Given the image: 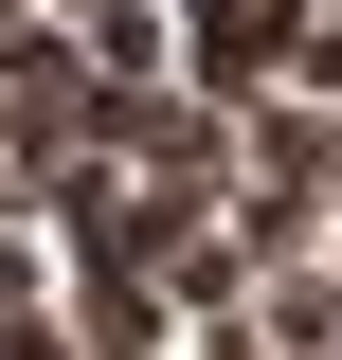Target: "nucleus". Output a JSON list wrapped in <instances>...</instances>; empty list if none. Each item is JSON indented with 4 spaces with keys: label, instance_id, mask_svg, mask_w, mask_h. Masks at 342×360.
<instances>
[{
    "label": "nucleus",
    "instance_id": "obj_1",
    "mask_svg": "<svg viewBox=\"0 0 342 360\" xmlns=\"http://www.w3.org/2000/svg\"><path fill=\"white\" fill-rule=\"evenodd\" d=\"M289 37H306V0H198V90H216V108L270 90V72H289Z\"/></svg>",
    "mask_w": 342,
    "mask_h": 360
},
{
    "label": "nucleus",
    "instance_id": "obj_2",
    "mask_svg": "<svg viewBox=\"0 0 342 360\" xmlns=\"http://www.w3.org/2000/svg\"><path fill=\"white\" fill-rule=\"evenodd\" d=\"M0 360H54L37 342V252H18V234H0Z\"/></svg>",
    "mask_w": 342,
    "mask_h": 360
}]
</instances>
